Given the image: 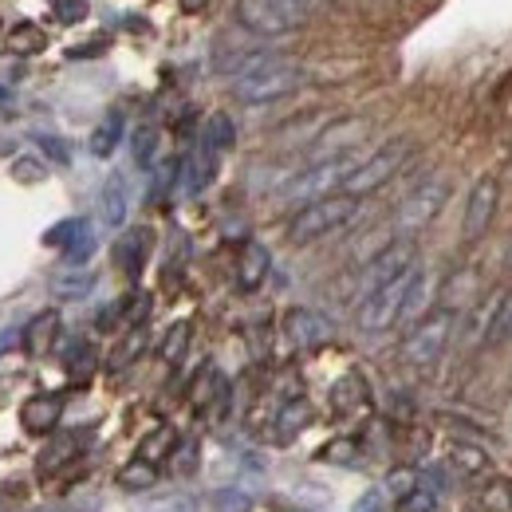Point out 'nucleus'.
<instances>
[{
  "label": "nucleus",
  "instance_id": "1",
  "mask_svg": "<svg viewBox=\"0 0 512 512\" xmlns=\"http://www.w3.org/2000/svg\"><path fill=\"white\" fill-rule=\"evenodd\" d=\"M359 205H363V201L351 197V193H331V197H323V201L304 205V209L288 221V241H292V245H312V241H320L327 233L351 225V221L359 217Z\"/></svg>",
  "mask_w": 512,
  "mask_h": 512
},
{
  "label": "nucleus",
  "instance_id": "2",
  "mask_svg": "<svg viewBox=\"0 0 512 512\" xmlns=\"http://www.w3.org/2000/svg\"><path fill=\"white\" fill-rule=\"evenodd\" d=\"M308 83V71L300 64H292V60H284V56H276L272 64H264L260 71L253 75H245V79H233V95L241 99V103H276V99H288L292 91H300Z\"/></svg>",
  "mask_w": 512,
  "mask_h": 512
},
{
  "label": "nucleus",
  "instance_id": "3",
  "mask_svg": "<svg viewBox=\"0 0 512 512\" xmlns=\"http://www.w3.org/2000/svg\"><path fill=\"white\" fill-rule=\"evenodd\" d=\"M359 154H339V158H327V162H312L304 174H296L284 190H280V197L284 201H304V205H312V201H323V197H331V193L339 190L343 193V186L351 182V174L359 170Z\"/></svg>",
  "mask_w": 512,
  "mask_h": 512
},
{
  "label": "nucleus",
  "instance_id": "4",
  "mask_svg": "<svg viewBox=\"0 0 512 512\" xmlns=\"http://www.w3.org/2000/svg\"><path fill=\"white\" fill-rule=\"evenodd\" d=\"M453 323H457V312H449V308L426 312L422 320L410 327V335L402 339V359L410 367H418V371L434 367L446 355L449 339H453Z\"/></svg>",
  "mask_w": 512,
  "mask_h": 512
},
{
  "label": "nucleus",
  "instance_id": "5",
  "mask_svg": "<svg viewBox=\"0 0 512 512\" xmlns=\"http://www.w3.org/2000/svg\"><path fill=\"white\" fill-rule=\"evenodd\" d=\"M418 280H422V264L406 268L398 280H390V284L379 288L371 300H363V304H359V327H363L367 335H379V331L398 327V323H402V312H406V300H410V292H414Z\"/></svg>",
  "mask_w": 512,
  "mask_h": 512
},
{
  "label": "nucleus",
  "instance_id": "6",
  "mask_svg": "<svg viewBox=\"0 0 512 512\" xmlns=\"http://www.w3.org/2000/svg\"><path fill=\"white\" fill-rule=\"evenodd\" d=\"M410 154H414V142L410 138H398V142H386L383 150H375L371 158H363L359 162V170L351 174V182L343 186V193H351V197H367V193L383 190L390 178H398V170L410 162Z\"/></svg>",
  "mask_w": 512,
  "mask_h": 512
},
{
  "label": "nucleus",
  "instance_id": "7",
  "mask_svg": "<svg viewBox=\"0 0 512 512\" xmlns=\"http://www.w3.org/2000/svg\"><path fill=\"white\" fill-rule=\"evenodd\" d=\"M233 20L253 32V36H264V40H280V36H292L304 16L292 12L284 0H237L233 4Z\"/></svg>",
  "mask_w": 512,
  "mask_h": 512
},
{
  "label": "nucleus",
  "instance_id": "8",
  "mask_svg": "<svg viewBox=\"0 0 512 512\" xmlns=\"http://www.w3.org/2000/svg\"><path fill=\"white\" fill-rule=\"evenodd\" d=\"M414 264H418V245H414L410 237L390 241L383 253L371 256L367 268H363V280H359V304L371 300L379 288H386L390 280H398V276H402L406 268H414Z\"/></svg>",
  "mask_w": 512,
  "mask_h": 512
},
{
  "label": "nucleus",
  "instance_id": "9",
  "mask_svg": "<svg viewBox=\"0 0 512 512\" xmlns=\"http://www.w3.org/2000/svg\"><path fill=\"white\" fill-rule=\"evenodd\" d=\"M449 182L446 178H430V182H422L418 190L410 193L402 205H398V213H394V229L398 233H418V229H426L442 209H446L449 201Z\"/></svg>",
  "mask_w": 512,
  "mask_h": 512
},
{
  "label": "nucleus",
  "instance_id": "10",
  "mask_svg": "<svg viewBox=\"0 0 512 512\" xmlns=\"http://www.w3.org/2000/svg\"><path fill=\"white\" fill-rule=\"evenodd\" d=\"M497 205H501V182L493 174L477 178L473 190H469V201H465V213H461V233L465 241H477L489 233L493 217H497Z\"/></svg>",
  "mask_w": 512,
  "mask_h": 512
},
{
  "label": "nucleus",
  "instance_id": "11",
  "mask_svg": "<svg viewBox=\"0 0 512 512\" xmlns=\"http://www.w3.org/2000/svg\"><path fill=\"white\" fill-rule=\"evenodd\" d=\"M284 335L292 339V347L312 351V347L331 343L335 327H331V320H327V316H320L316 308H292V312L284 316Z\"/></svg>",
  "mask_w": 512,
  "mask_h": 512
},
{
  "label": "nucleus",
  "instance_id": "12",
  "mask_svg": "<svg viewBox=\"0 0 512 512\" xmlns=\"http://www.w3.org/2000/svg\"><path fill=\"white\" fill-rule=\"evenodd\" d=\"M363 138H367V123H363V119H339L335 127H327L320 138H316L312 158H316V162H327V158L351 154V150H355Z\"/></svg>",
  "mask_w": 512,
  "mask_h": 512
},
{
  "label": "nucleus",
  "instance_id": "13",
  "mask_svg": "<svg viewBox=\"0 0 512 512\" xmlns=\"http://www.w3.org/2000/svg\"><path fill=\"white\" fill-rule=\"evenodd\" d=\"M477 335L485 347H497L512 335V288L493 296L485 308H481V320H477Z\"/></svg>",
  "mask_w": 512,
  "mask_h": 512
},
{
  "label": "nucleus",
  "instance_id": "14",
  "mask_svg": "<svg viewBox=\"0 0 512 512\" xmlns=\"http://www.w3.org/2000/svg\"><path fill=\"white\" fill-rule=\"evenodd\" d=\"M64 418V398L60 394H36L20 406V426L28 434H52Z\"/></svg>",
  "mask_w": 512,
  "mask_h": 512
},
{
  "label": "nucleus",
  "instance_id": "15",
  "mask_svg": "<svg viewBox=\"0 0 512 512\" xmlns=\"http://www.w3.org/2000/svg\"><path fill=\"white\" fill-rule=\"evenodd\" d=\"M111 256H115V264H119L123 276L138 280L142 268H146V256H150V229H130V233H123L115 241V253Z\"/></svg>",
  "mask_w": 512,
  "mask_h": 512
},
{
  "label": "nucleus",
  "instance_id": "16",
  "mask_svg": "<svg viewBox=\"0 0 512 512\" xmlns=\"http://www.w3.org/2000/svg\"><path fill=\"white\" fill-rule=\"evenodd\" d=\"M268 268H272V253L260 241H245L241 256H237V288L241 292H256L268 280Z\"/></svg>",
  "mask_w": 512,
  "mask_h": 512
},
{
  "label": "nucleus",
  "instance_id": "17",
  "mask_svg": "<svg viewBox=\"0 0 512 512\" xmlns=\"http://www.w3.org/2000/svg\"><path fill=\"white\" fill-rule=\"evenodd\" d=\"M127 213H130L127 182H123L119 174H111L103 193H99V217H103L107 229H123V225H127Z\"/></svg>",
  "mask_w": 512,
  "mask_h": 512
},
{
  "label": "nucleus",
  "instance_id": "18",
  "mask_svg": "<svg viewBox=\"0 0 512 512\" xmlns=\"http://www.w3.org/2000/svg\"><path fill=\"white\" fill-rule=\"evenodd\" d=\"M79 434H52V442L44 446L40 453V461H36V469H40V477H52V473H60L64 465H71L75 457H79Z\"/></svg>",
  "mask_w": 512,
  "mask_h": 512
},
{
  "label": "nucleus",
  "instance_id": "19",
  "mask_svg": "<svg viewBox=\"0 0 512 512\" xmlns=\"http://www.w3.org/2000/svg\"><path fill=\"white\" fill-rule=\"evenodd\" d=\"M56 335H60V312H40V316H32V323L24 327V351L40 359V355L52 351Z\"/></svg>",
  "mask_w": 512,
  "mask_h": 512
},
{
  "label": "nucleus",
  "instance_id": "20",
  "mask_svg": "<svg viewBox=\"0 0 512 512\" xmlns=\"http://www.w3.org/2000/svg\"><path fill=\"white\" fill-rule=\"evenodd\" d=\"M213 170H217V154L209 150V146H201V150H193L190 158L182 162V190L186 193H201L209 182H213Z\"/></svg>",
  "mask_w": 512,
  "mask_h": 512
},
{
  "label": "nucleus",
  "instance_id": "21",
  "mask_svg": "<svg viewBox=\"0 0 512 512\" xmlns=\"http://www.w3.org/2000/svg\"><path fill=\"white\" fill-rule=\"evenodd\" d=\"M146 339H150V331H146V323L142 327H127V335L115 343V351L107 355V371H127L130 363L146 351Z\"/></svg>",
  "mask_w": 512,
  "mask_h": 512
},
{
  "label": "nucleus",
  "instance_id": "22",
  "mask_svg": "<svg viewBox=\"0 0 512 512\" xmlns=\"http://www.w3.org/2000/svg\"><path fill=\"white\" fill-rule=\"evenodd\" d=\"M308 422H312V406H308V398H288V402L280 406V414H276L280 442H292Z\"/></svg>",
  "mask_w": 512,
  "mask_h": 512
},
{
  "label": "nucleus",
  "instance_id": "23",
  "mask_svg": "<svg viewBox=\"0 0 512 512\" xmlns=\"http://www.w3.org/2000/svg\"><path fill=\"white\" fill-rule=\"evenodd\" d=\"M201 146H209L213 154H221V150H233L237 146V127H233V119L229 115H209L205 119V130H201Z\"/></svg>",
  "mask_w": 512,
  "mask_h": 512
},
{
  "label": "nucleus",
  "instance_id": "24",
  "mask_svg": "<svg viewBox=\"0 0 512 512\" xmlns=\"http://www.w3.org/2000/svg\"><path fill=\"white\" fill-rule=\"evenodd\" d=\"M367 383L359 379V375H343L339 383L331 386V406L339 410V414H347V410H359V406H367Z\"/></svg>",
  "mask_w": 512,
  "mask_h": 512
},
{
  "label": "nucleus",
  "instance_id": "25",
  "mask_svg": "<svg viewBox=\"0 0 512 512\" xmlns=\"http://www.w3.org/2000/svg\"><path fill=\"white\" fill-rule=\"evenodd\" d=\"M154 481H158V465H150V461H127L123 469H119V477H115V485L123 489V493H146V489H154Z\"/></svg>",
  "mask_w": 512,
  "mask_h": 512
},
{
  "label": "nucleus",
  "instance_id": "26",
  "mask_svg": "<svg viewBox=\"0 0 512 512\" xmlns=\"http://www.w3.org/2000/svg\"><path fill=\"white\" fill-rule=\"evenodd\" d=\"M119 138H123V115H119V111H111L99 127L91 130V142H87V146H91V154H95V158H111V154H115V146H119Z\"/></svg>",
  "mask_w": 512,
  "mask_h": 512
},
{
  "label": "nucleus",
  "instance_id": "27",
  "mask_svg": "<svg viewBox=\"0 0 512 512\" xmlns=\"http://www.w3.org/2000/svg\"><path fill=\"white\" fill-rule=\"evenodd\" d=\"M449 461L461 477H485L489 473V453L481 446H469V442H457L449 449Z\"/></svg>",
  "mask_w": 512,
  "mask_h": 512
},
{
  "label": "nucleus",
  "instance_id": "28",
  "mask_svg": "<svg viewBox=\"0 0 512 512\" xmlns=\"http://www.w3.org/2000/svg\"><path fill=\"white\" fill-rule=\"evenodd\" d=\"M8 48H12L16 56H40V52L48 48V32H44L40 24H32V20H24V24L12 28Z\"/></svg>",
  "mask_w": 512,
  "mask_h": 512
},
{
  "label": "nucleus",
  "instance_id": "29",
  "mask_svg": "<svg viewBox=\"0 0 512 512\" xmlns=\"http://www.w3.org/2000/svg\"><path fill=\"white\" fill-rule=\"evenodd\" d=\"M178 449V434L170 430V426H158L142 446H138V461H150V465H158V461H166L170 453Z\"/></svg>",
  "mask_w": 512,
  "mask_h": 512
},
{
  "label": "nucleus",
  "instance_id": "30",
  "mask_svg": "<svg viewBox=\"0 0 512 512\" xmlns=\"http://www.w3.org/2000/svg\"><path fill=\"white\" fill-rule=\"evenodd\" d=\"M95 288V272H64V276H56L52 280V292L60 296V300H83L87 292Z\"/></svg>",
  "mask_w": 512,
  "mask_h": 512
},
{
  "label": "nucleus",
  "instance_id": "31",
  "mask_svg": "<svg viewBox=\"0 0 512 512\" xmlns=\"http://www.w3.org/2000/svg\"><path fill=\"white\" fill-rule=\"evenodd\" d=\"M422 481H426V477H422L418 469H406V465H402V469H390V473H386L383 493L390 501H402V497H410L414 489H422Z\"/></svg>",
  "mask_w": 512,
  "mask_h": 512
},
{
  "label": "nucleus",
  "instance_id": "32",
  "mask_svg": "<svg viewBox=\"0 0 512 512\" xmlns=\"http://www.w3.org/2000/svg\"><path fill=\"white\" fill-rule=\"evenodd\" d=\"M186 351H190V323L182 320L166 331V339H162V359H166V363H182Z\"/></svg>",
  "mask_w": 512,
  "mask_h": 512
},
{
  "label": "nucleus",
  "instance_id": "33",
  "mask_svg": "<svg viewBox=\"0 0 512 512\" xmlns=\"http://www.w3.org/2000/svg\"><path fill=\"white\" fill-rule=\"evenodd\" d=\"M209 509L213 512H249L253 509V497L245 489H217L209 497Z\"/></svg>",
  "mask_w": 512,
  "mask_h": 512
},
{
  "label": "nucleus",
  "instance_id": "34",
  "mask_svg": "<svg viewBox=\"0 0 512 512\" xmlns=\"http://www.w3.org/2000/svg\"><path fill=\"white\" fill-rule=\"evenodd\" d=\"M138 512H197V501L190 493H162V497H150Z\"/></svg>",
  "mask_w": 512,
  "mask_h": 512
},
{
  "label": "nucleus",
  "instance_id": "35",
  "mask_svg": "<svg viewBox=\"0 0 512 512\" xmlns=\"http://www.w3.org/2000/svg\"><path fill=\"white\" fill-rule=\"evenodd\" d=\"M130 146H134V162H138L142 170H150V162H154V150H158V130H154V127H138V130H134V138H130Z\"/></svg>",
  "mask_w": 512,
  "mask_h": 512
},
{
  "label": "nucleus",
  "instance_id": "36",
  "mask_svg": "<svg viewBox=\"0 0 512 512\" xmlns=\"http://www.w3.org/2000/svg\"><path fill=\"white\" fill-rule=\"evenodd\" d=\"M87 229V221L83 217H67V221H60V225H52L48 233H44V245H56V249H67L79 233Z\"/></svg>",
  "mask_w": 512,
  "mask_h": 512
},
{
  "label": "nucleus",
  "instance_id": "37",
  "mask_svg": "<svg viewBox=\"0 0 512 512\" xmlns=\"http://www.w3.org/2000/svg\"><path fill=\"white\" fill-rule=\"evenodd\" d=\"M434 509H438V489H430V485H422L410 497L394 501V512H434Z\"/></svg>",
  "mask_w": 512,
  "mask_h": 512
},
{
  "label": "nucleus",
  "instance_id": "38",
  "mask_svg": "<svg viewBox=\"0 0 512 512\" xmlns=\"http://www.w3.org/2000/svg\"><path fill=\"white\" fill-rule=\"evenodd\" d=\"M91 253H95V233H91V225H87V229H83V233H79V237L64 249V260L79 268V264H87V260H91Z\"/></svg>",
  "mask_w": 512,
  "mask_h": 512
},
{
  "label": "nucleus",
  "instance_id": "39",
  "mask_svg": "<svg viewBox=\"0 0 512 512\" xmlns=\"http://www.w3.org/2000/svg\"><path fill=\"white\" fill-rule=\"evenodd\" d=\"M67 371H79V375H87V371H91V367H95V351H91V343H83V339H79V343H71V347H67Z\"/></svg>",
  "mask_w": 512,
  "mask_h": 512
},
{
  "label": "nucleus",
  "instance_id": "40",
  "mask_svg": "<svg viewBox=\"0 0 512 512\" xmlns=\"http://www.w3.org/2000/svg\"><path fill=\"white\" fill-rule=\"evenodd\" d=\"M351 512H394V509H390V497H386L383 489H367V493L351 505Z\"/></svg>",
  "mask_w": 512,
  "mask_h": 512
},
{
  "label": "nucleus",
  "instance_id": "41",
  "mask_svg": "<svg viewBox=\"0 0 512 512\" xmlns=\"http://www.w3.org/2000/svg\"><path fill=\"white\" fill-rule=\"evenodd\" d=\"M44 174H48V170H44L36 158H20V162L12 166V178H16V182H24V186H32V182H44Z\"/></svg>",
  "mask_w": 512,
  "mask_h": 512
},
{
  "label": "nucleus",
  "instance_id": "42",
  "mask_svg": "<svg viewBox=\"0 0 512 512\" xmlns=\"http://www.w3.org/2000/svg\"><path fill=\"white\" fill-rule=\"evenodd\" d=\"M52 8L60 16V24H79L87 16V0H52Z\"/></svg>",
  "mask_w": 512,
  "mask_h": 512
},
{
  "label": "nucleus",
  "instance_id": "43",
  "mask_svg": "<svg viewBox=\"0 0 512 512\" xmlns=\"http://www.w3.org/2000/svg\"><path fill=\"white\" fill-rule=\"evenodd\" d=\"M174 469H178V473H193V469H197V446H193V442H186V446L174 453Z\"/></svg>",
  "mask_w": 512,
  "mask_h": 512
},
{
  "label": "nucleus",
  "instance_id": "44",
  "mask_svg": "<svg viewBox=\"0 0 512 512\" xmlns=\"http://www.w3.org/2000/svg\"><path fill=\"white\" fill-rule=\"evenodd\" d=\"M40 146H44V154H48V158H56V162H67V158H71V154H67V146L56 138V134H40Z\"/></svg>",
  "mask_w": 512,
  "mask_h": 512
},
{
  "label": "nucleus",
  "instance_id": "45",
  "mask_svg": "<svg viewBox=\"0 0 512 512\" xmlns=\"http://www.w3.org/2000/svg\"><path fill=\"white\" fill-rule=\"evenodd\" d=\"M284 4H288L292 12H300V16L308 20L312 12H320V8H323V4H327V0H284Z\"/></svg>",
  "mask_w": 512,
  "mask_h": 512
},
{
  "label": "nucleus",
  "instance_id": "46",
  "mask_svg": "<svg viewBox=\"0 0 512 512\" xmlns=\"http://www.w3.org/2000/svg\"><path fill=\"white\" fill-rule=\"evenodd\" d=\"M178 4H182V8H186V12H201V8H205V4H209V0H178Z\"/></svg>",
  "mask_w": 512,
  "mask_h": 512
},
{
  "label": "nucleus",
  "instance_id": "47",
  "mask_svg": "<svg viewBox=\"0 0 512 512\" xmlns=\"http://www.w3.org/2000/svg\"><path fill=\"white\" fill-rule=\"evenodd\" d=\"M4 103H8V91H4V87H0V107H4Z\"/></svg>",
  "mask_w": 512,
  "mask_h": 512
},
{
  "label": "nucleus",
  "instance_id": "48",
  "mask_svg": "<svg viewBox=\"0 0 512 512\" xmlns=\"http://www.w3.org/2000/svg\"><path fill=\"white\" fill-rule=\"evenodd\" d=\"M0 512H8V501H4V497H0Z\"/></svg>",
  "mask_w": 512,
  "mask_h": 512
},
{
  "label": "nucleus",
  "instance_id": "49",
  "mask_svg": "<svg viewBox=\"0 0 512 512\" xmlns=\"http://www.w3.org/2000/svg\"><path fill=\"white\" fill-rule=\"evenodd\" d=\"M0 36H4V24H0Z\"/></svg>",
  "mask_w": 512,
  "mask_h": 512
}]
</instances>
